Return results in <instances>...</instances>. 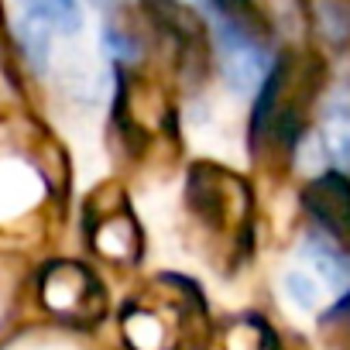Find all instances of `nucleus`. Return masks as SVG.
Instances as JSON below:
<instances>
[{
	"mask_svg": "<svg viewBox=\"0 0 350 350\" xmlns=\"http://www.w3.org/2000/svg\"><path fill=\"white\" fill-rule=\"evenodd\" d=\"M285 288H288V295H292L302 309H312L316 299H319L316 282H312L309 275H302V271H288V275H285Z\"/></svg>",
	"mask_w": 350,
	"mask_h": 350,
	"instance_id": "1a4fd4ad",
	"label": "nucleus"
},
{
	"mask_svg": "<svg viewBox=\"0 0 350 350\" xmlns=\"http://www.w3.org/2000/svg\"><path fill=\"white\" fill-rule=\"evenodd\" d=\"M21 8L42 21L49 31H59V35H76L83 28V11L76 0H21Z\"/></svg>",
	"mask_w": 350,
	"mask_h": 350,
	"instance_id": "39448f33",
	"label": "nucleus"
},
{
	"mask_svg": "<svg viewBox=\"0 0 350 350\" xmlns=\"http://www.w3.org/2000/svg\"><path fill=\"white\" fill-rule=\"evenodd\" d=\"M213 45H217L220 72L237 93H254L275 62L265 42L258 38V31L234 18H220L213 25Z\"/></svg>",
	"mask_w": 350,
	"mask_h": 350,
	"instance_id": "f257e3e1",
	"label": "nucleus"
},
{
	"mask_svg": "<svg viewBox=\"0 0 350 350\" xmlns=\"http://www.w3.org/2000/svg\"><path fill=\"white\" fill-rule=\"evenodd\" d=\"M302 254H306V261H309L333 288H343V285L350 282V258H347V251L336 247V244H333L329 237H323L319 230L306 237Z\"/></svg>",
	"mask_w": 350,
	"mask_h": 350,
	"instance_id": "20e7f679",
	"label": "nucleus"
},
{
	"mask_svg": "<svg viewBox=\"0 0 350 350\" xmlns=\"http://www.w3.org/2000/svg\"><path fill=\"white\" fill-rule=\"evenodd\" d=\"M323 148L326 154L336 161V168H350V107H329L326 120H323Z\"/></svg>",
	"mask_w": 350,
	"mask_h": 350,
	"instance_id": "0eeeda50",
	"label": "nucleus"
},
{
	"mask_svg": "<svg viewBox=\"0 0 350 350\" xmlns=\"http://www.w3.org/2000/svg\"><path fill=\"white\" fill-rule=\"evenodd\" d=\"M42 299L52 312L66 319H83L100 312V282L90 268L76 261H59L49 265V271L42 275Z\"/></svg>",
	"mask_w": 350,
	"mask_h": 350,
	"instance_id": "7ed1b4c3",
	"label": "nucleus"
},
{
	"mask_svg": "<svg viewBox=\"0 0 350 350\" xmlns=\"http://www.w3.org/2000/svg\"><path fill=\"white\" fill-rule=\"evenodd\" d=\"M302 210L312 217L316 230L336 247L350 251V179L347 172L329 168L302 189Z\"/></svg>",
	"mask_w": 350,
	"mask_h": 350,
	"instance_id": "f03ea898",
	"label": "nucleus"
},
{
	"mask_svg": "<svg viewBox=\"0 0 350 350\" xmlns=\"http://www.w3.org/2000/svg\"><path fill=\"white\" fill-rule=\"evenodd\" d=\"M309 11L326 42L333 45L350 42V0H309Z\"/></svg>",
	"mask_w": 350,
	"mask_h": 350,
	"instance_id": "423d86ee",
	"label": "nucleus"
},
{
	"mask_svg": "<svg viewBox=\"0 0 350 350\" xmlns=\"http://www.w3.org/2000/svg\"><path fill=\"white\" fill-rule=\"evenodd\" d=\"M103 49H107V55H113L120 62H134L141 55V38L124 31L120 25H103Z\"/></svg>",
	"mask_w": 350,
	"mask_h": 350,
	"instance_id": "6e6552de",
	"label": "nucleus"
},
{
	"mask_svg": "<svg viewBox=\"0 0 350 350\" xmlns=\"http://www.w3.org/2000/svg\"><path fill=\"white\" fill-rule=\"evenodd\" d=\"M90 4H100V8H107V4H117V0H90Z\"/></svg>",
	"mask_w": 350,
	"mask_h": 350,
	"instance_id": "9d476101",
	"label": "nucleus"
}]
</instances>
